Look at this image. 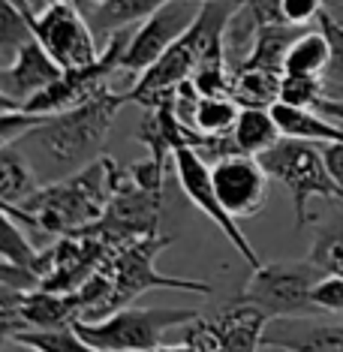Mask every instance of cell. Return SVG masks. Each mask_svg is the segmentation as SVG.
<instances>
[{"label":"cell","instance_id":"obj_18","mask_svg":"<svg viewBox=\"0 0 343 352\" xmlns=\"http://www.w3.org/2000/svg\"><path fill=\"white\" fill-rule=\"evenodd\" d=\"M39 190L36 172L27 163V157L19 148L3 145L0 148V202L3 205H21Z\"/></svg>","mask_w":343,"mask_h":352},{"label":"cell","instance_id":"obj_4","mask_svg":"<svg viewBox=\"0 0 343 352\" xmlns=\"http://www.w3.org/2000/svg\"><path fill=\"white\" fill-rule=\"evenodd\" d=\"M265 172L277 184H283L292 196V211H295V226L307 223V208L313 199L325 202H343V190L331 178L329 166H325L322 148L307 139H292L283 135L271 151L259 157Z\"/></svg>","mask_w":343,"mask_h":352},{"label":"cell","instance_id":"obj_3","mask_svg":"<svg viewBox=\"0 0 343 352\" xmlns=\"http://www.w3.org/2000/svg\"><path fill=\"white\" fill-rule=\"evenodd\" d=\"M238 3H244V0H205L202 12H199V19L190 25L187 34L181 36L178 43H172L154 67H148L145 73L126 87L130 102L145 106L151 97L175 91L181 82L193 78V69H196L199 58H202V52H208L211 45L223 43L226 21H229V15L235 12Z\"/></svg>","mask_w":343,"mask_h":352},{"label":"cell","instance_id":"obj_6","mask_svg":"<svg viewBox=\"0 0 343 352\" xmlns=\"http://www.w3.org/2000/svg\"><path fill=\"white\" fill-rule=\"evenodd\" d=\"M172 244H175V235H159V232H154V235H142V238H133V241L121 244L102 262V271H106L111 277V283H115V295H118L121 307H130L142 292H151V289H184V292H199V295L211 292V286L199 283V280L159 274L157 256Z\"/></svg>","mask_w":343,"mask_h":352},{"label":"cell","instance_id":"obj_38","mask_svg":"<svg viewBox=\"0 0 343 352\" xmlns=\"http://www.w3.org/2000/svg\"><path fill=\"white\" fill-rule=\"evenodd\" d=\"M87 3H100V0H87Z\"/></svg>","mask_w":343,"mask_h":352},{"label":"cell","instance_id":"obj_24","mask_svg":"<svg viewBox=\"0 0 343 352\" xmlns=\"http://www.w3.org/2000/svg\"><path fill=\"white\" fill-rule=\"evenodd\" d=\"M30 12L36 10H21L15 0H0V67H6L21 45L34 39Z\"/></svg>","mask_w":343,"mask_h":352},{"label":"cell","instance_id":"obj_11","mask_svg":"<svg viewBox=\"0 0 343 352\" xmlns=\"http://www.w3.org/2000/svg\"><path fill=\"white\" fill-rule=\"evenodd\" d=\"M172 163H175V175H178L181 181V190H184V196L193 202L199 211L208 217L214 226H217L223 235L229 238V244L235 247L238 253H241V259L247 262L250 268H259L262 259L253 250V244L247 241V235L238 226V220L232 214L223 208L220 196H217V187H214V175H211V166L208 160L199 154L196 148H178L172 154Z\"/></svg>","mask_w":343,"mask_h":352},{"label":"cell","instance_id":"obj_33","mask_svg":"<svg viewBox=\"0 0 343 352\" xmlns=\"http://www.w3.org/2000/svg\"><path fill=\"white\" fill-rule=\"evenodd\" d=\"M151 352H199L193 343H187V340H181V343H159L157 349H151Z\"/></svg>","mask_w":343,"mask_h":352},{"label":"cell","instance_id":"obj_5","mask_svg":"<svg viewBox=\"0 0 343 352\" xmlns=\"http://www.w3.org/2000/svg\"><path fill=\"white\" fill-rule=\"evenodd\" d=\"M199 316L190 307H121L100 322H76V331L100 352H151L166 331Z\"/></svg>","mask_w":343,"mask_h":352},{"label":"cell","instance_id":"obj_29","mask_svg":"<svg viewBox=\"0 0 343 352\" xmlns=\"http://www.w3.org/2000/svg\"><path fill=\"white\" fill-rule=\"evenodd\" d=\"M325 12V0H283V21L295 28L319 25Z\"/></svg>","mask_w":343,"mask_h":352},{"label":"cell","instance_id":"obj_7","mask_svg":"<svg viewBox=\"0 0 343 352\" xmlns=\"http://www.w3.org/2000/svg\"><path fill=\"white\" fill-rule=\"evenodd\" d=\"M325 271L305 262H268L253 268L241 298L259 304L271 319H310L322 316L313 301V286Z\"/></svg>","mask_w":343,"mask_h":352},{"label":"cell","instance_id":"obj_23","mask_svg":"<svg viewBox=\"0 0 343 352\" xmlns=\"http://www.w3.org/2000/svg\"><path fill=\"white\" fill-rule=\"evenodd\" d=\"M3 338H15L19 343H25V346L36 349V352H100L76 331V325H69V328H21V331L3 334Z\"/></svg>","mask_w":343,"mask_h":352},{"label":"cell","instance_id":"obj_8","mask_svg":"<svg viewBox=\"0 0 343 352\" xmlns=\"http://www.w3.org/2000/svg\"><path fill=\"white\" fill-rule=\"evenodd\" d=\"M30 28L63 69L87 67L102 52L100 36L93 34L87 15L78 10V0H60L43 6L39 12H30Z\"/></svg>","mask_w":343,"mask_h":352},{"label":"cell","instance_id":"obj_22","mask_svg":"<svg viewBox=\"0 0 343 352\" xmlns=\"http://www.w3.org/2000/svg\"><path fill=\"white\" fill-rule=\"evenodd\" d=\"M241 115V102L232 94H211V97H199L196 102V115H193V126L202 135H229L238 124Z\"/></svg>","mask_w":343,"mask_h":352},{"label":"cell","instance_id":"obj_14","mask_svg":"<svg viewBox=\"0 0 343 352\" xmlns=\"http://www.w3.org/2000/svg\"><path fill=\"white\" fill-rule=\"evenodd\" d=\"M166 3H172V0H100V3H91V10L85 15L91 21L93 34L100 39H109L115 30L139 25Z\"/></svg>","mask_w":343,"mask_h":352},{"label":"cell","instance_id":"obj_13","mask_svg":"<svg viewBox=\"0 0 343 352\" xmlns=\"http://www.w3.org/2000/svg\"><path fill=\"white\" fill-rule=\"evenodd\" d=\"M63 76V67L45 52L39 39H27L19 49V54L0 67V109H15L39 91H45L52 82Z\"/></svg>","mask_w":343,"mask_h":352},{"label":"cell","instance_id":"obj_30","mask_svg":"<svg viewBox=\"0 0 343 352\" xmlns=\"http://www.w3.org/2000/svg\"><path fill=\"white\" fill-rule=\"evenodd\" d=\"M250 12L256 15L259 28L262 25H286L283 21V0H244Z\"/></svg>","mask_w":343,"mask_h":352},{"label":"cell","instance_id":"obj_16","mask_svg":"<svg viewBox=\"0 0 343 352\" xmlns=\"http://www.w3.org/2000/svg\"><path fill=\"white\" fill-rule=\"evenodd\" d=\"M331 63V43L325 36V30L319 25L305 28L295 43L286 52V63H283V73L292 76H319L325 78V69Z\"/></svg>","mask_w":343,"mask_h":352},{"label":"cell","instance_id":"obj_2","mask_svg":"<svg viewBox=\"0 0 343 352\" xmlns=\"http://www.w3.org/2000/svg\"><path fill=\"white\" fill-rule=\"evenodd\" d=\"M124 102H130V94L115 91L106 82L78 106L63 109L58 115H45L43 124L34 126L25 139H34L45 154H52L58 163L67 166L93 160L97 148L106 142L118 111L124 109Z\"/></svg>","mask_w":343,"mask_h":352},{"label":"cell","instance_id":"obj_36","mask_svg":"<svg viewBox=\"0 0 343 352\" xmlns=\"http://www.w3.org/2000/svg\"><path fill=\"white\" fill-rule=\"evenodd\" d=\"M30 3H39V10H43V6H49V3H60V0H30ZM36 10V6H34Z\"/></svg>","mask_w":343,"mask_h":352},{"label":"cell","instance_id":"obj_21","mask_svg":"<svg viewBox=\"0 0 343 352\" xmlns=\"http://www.w3.org/2000/svg\"><path fill=\"white\" fill-rule=\"evenodd\" d=\"M256 36H259L256 15L250 12L247 3H238L235 12L229 15V21H226V30H223V49H226V60H229V67H232V73L241 69L244 60L250 58L253 45H256Z\"/></svg>","mask_w":343,"mask_h":352},{"label":"cell","instance_id":"obj_32","mask_svg":"<svg viewBox=\"0 0 343 352\" xmlns=\"http://www.w3.org/2000/svg\"><path fill=\"white\" fill-rule=\"evenodd\" d=\"M313 109H319L322 115L334 118V121H343V97H322Z\"/></svg>","mask_w":343,"mask_h":352},{"label":"cell","instance_id":"obj_34","mask_svg":"<svg viewBox=\"0 0 343 352\" xmlns=\"http://www.w3.org/2000/svg\"><path fill=\"white\" fill-rule=\"evenodd\" d=\"M325 15L343 28V0H325Z\"/></svg>","mask_w":343,"mask_h":352},{"label":"cell","instance_id":"obj_12","mask_svg":"<svg viewBox=\"0 0 343 352\" xmlns=\"http://www.w3.org/2000/svg\"><path fill=\"white\" fill-rule=\"evenodd\" d=\"M214 187L223 208L232 214L235 220L256 217L268 202V178L265 166L259 163V157L250 154H229L211 163Z\"/></svg>","mask_w":343,"mask_h":352},{"label":"cell","instance_id":"obj_25","mask_svg":"<svg viewBox=\"0 0 343 352\" xmlns=\"http://www.w3.org/2000/svg\"><path fill=\"white\" fill-rule=\"evenodd\" d=\"M307 259L322 268L325 274H340L343 277V223L319 229L313 250H310Z\"/></svg>","mask_w":343,"mask_h":352},{"label":"cell","instance_id":"obj_35","mask_svg":"<svg viewBox=\"0 0 343 352\" xmlns=\"http://www.w3.org/2000/svg\"><path fill=\"white\" fill-rule=\"evenodd\" d=\"M274 352H343V349H280L277 346Z\"/></svg>","mask_w":343,"mask_h":352},{"label":"cell","instance_id":"obj_31","mask_svg":"<svg viewBox=\"0 0 343 352\" xmlns=\"http://www.w3.org/2000/svg\"><path fill=\"white\" fill-rule=\"evenodd\" d=\"M319 148H322V157H325V166H329L331 178L338 181V187L343 190V145L340 142H325V145H319Z\"/></svg>","mask_w":343,"mask_h":352},{"label":"cell","instance_id":"obj_1","mask_svg":"<svg viewBox=\"0 0 343 352\" xmlns=\"http://www.w3.org/2000/svg\"><path fill=\"white\" fill-rule=\"evenodd\" d=\"M121 184L124 172L118 169L115 160L93 157L76 175L49 184V187H39L21 205H3V211L12 214L30 232L60 238L97 223L106 214L115 193L121 190Z\"/></svg>","mask_w":343,"mask_h":352},{"label":"cell","instance_id":"obj_10","mask_svg":"<svg viewBox=\"0 0 343 352\" xmlns=\"http://www.w3.org/2000/svg\"><path fill=\"white\" fill-rule=\"evenodd\" d=\"M202 3L205 0H172V3L159 6L154 15H148L145 21H139V25L133 28L130 45H126V52H124L121 73L135 82L148 67H154V63L163 58V52L169 49L172 43H178L190 30V25L199 19Z\"/></svg>","mask_w":343,"mask_h":352},{"label":"cell","instance_id":"obj_27","mask_svg":"<svg viewBox=\"0 0 343 352\" xmlns=\"http://www.w3.org/2000/svg\"><path fill=\"white\" fill-rule=\"evenodd\" d=\"M319 28L331 43V63L325 69V97H343V28L325 12L319 19Z\"/></svg>","mask_w":343,"mask_h":352},{"label":"cell","instance_id":"obj_17","mask_svg":"<svg viewBox=\"0 0 343 352\" xmlns=\"http://www.w3.org/2000/svg\"><path fill=\"white\" fill-rule=\"evenodd\" d=\"M0 259L3 262H12V265H21V268H30L36 271L39 277H49L52 271V247H36L34 241L27 238L25 226L12 217V214L3 211V238H0Z\"/></svg>","mask_w":343,"mask_h":352},{"label":"cell","instance_id":"obj_26","mask_svg":"<svg viewBox=\"0 0 343 352\" xmlns=\"http://www.w3.org/2000/svg\"><path fill=\"white\" fill-rule=\"evenodd\" d=\"M325 97V78L319 76H292L283 73L280 82V102L298 109H313Z\"/></svg>","mask_w":343,"mask_h":352},{"label":"cell","instance_id":"obj_37","mask_svg":"<svg viewBox=\"0 0 343 352\" xmlns=\"http://www.w3.org/2000/svg\"><path fill=\"white\" fill-rule=\"evenodd\" d=\"M15 3H19L21 10H34V3H30V0H15Z\"/></svg>","mask_w":343,"mask_h":352},{"label":"cell","instance_id":"obj_15","mask_svg":"<svg viewBox=\"0 0 343 352\" xmlns=\"http://www.w3.org/2000/svg\"><path fill=\"white\" fill-rule=\"evenodd\" d=\"M280 139H283V130L277 124L274 111L259 109V106H241V115H238V124L232 130V142H235L238 154L262 157Z\"/></svg>","mask_w":343,"mask_h":352},{"label":"cell","instance_id":"obj_28","mask_svg":"<svg viewBox=\"0 0 343 352\" xmlns=\"http://www.w3.org/2000/svg\"><path fill=\"white\" fill-rule=\"evenodd\" d=\"M313 301L322 314L343 316V277L340 274H322L313 286Z\"/></svg>","mask_w":343,"mask_h":352},{"label":"cell","instance_id":"obj_20","mask_svg":"<svg viewBox=\"0 0 343 352\" xmlns=\"http://www.w3.org/2000/svg\"><path fill=\"white\" fill-rule=\"evenodd\" d=\"M280 82H283V73L244 67L238 73H232V97L241 106L271 109L274 102H280Z\"/></svg>","mask_w":343,"mask_h":352},{"label":"cell","instance_id":"obj_9","mask_svg":"<svg viewBox=\"0 0 343 352\" xmlns=\"http://www.w3.org/2000/svg\"><path fill=\"white\" fill-rule=\"evenodd\" d=\"M268 322L271 316L259 304L238 295L217 316L199 314L193 322H187L181 340L193 343L199 352H259Z\"/></svg>","mask_w":343,"mask_h":352},{"label":"cell","instance_id":"obj_19","mask_svg":"<svg viewBox=\"0 0 343 352\" xmlns=\"http://www.w3.org/2000/svg\"><path fill=\"white\" fill-rule=\"evenodd\" d=\"M301 30H305V28H295V25H262L259 36H256V45H253L250 58L244 60V67L283 73L286 52H289V45L295 43V36H298ZM235 73H238V69H235Z\"/></svg>","mask_w":343,"mask_h":352}]
</instances>
